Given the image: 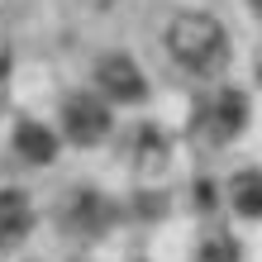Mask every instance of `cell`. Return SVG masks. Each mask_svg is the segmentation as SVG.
I'll return each mask as SVG.
<instances>
[{
  "mask_svg": "<svg viewBox=\"0 0 262 262\" xmlns=\"http://www.w3.org/2000/svg\"><path fill=\"white\" fill-rule=\"evenodd\" d=\"M167 53L177 57V67H186L191 76H220L229 62V34L214 14L186 10L167 24Z\"/></svg>",
  "mask_w": 262,
  "mask_h": 262,
  "instance_id": "obj_1",
  "label": "cell"
},
{
  "mask_svg": "<svg viewBox=\"0 0 262 262\" xmlns=\"http://www.w3.org/2000/svg\"><path fill=\"white\" fill-rule=\"evenodd\" d=\"M110 124H115V115L100 96H72L62 105V134L81 148H96L100 138H110Z\"/></svg>",
  "mask_w": 262,
  "mask_h": 262,
  "instance_id": "obj_2",
  "label": "cell"
},
{
  "mask_svg": "<svg viewBox=\"0 0 262 262\" xmlns=\"http://www.w3.org/2000/svg\"><path fill=\"white\" fill-rule=\"evenodd\" d=\"M96 86H100V100H119V105H138V100L148 96V76L138 72V62H134V57H124V53L100 57Z\"/></svg>",
  "mask_w": 262,
  "mask_h": 262,
  "instance_id": "obj_3",
  "label": "cell"
},
{
  "mask_svg": "<svg viewBox=\"0 0 262 262\" xmlns=\"http://www.w3.org/2000/svg\"><path fill=\"white\" fill-rule=\"evenodd\" d=\"M243 124H248V96L243 91H220V96L210 100L205 110V129L214 143H229V138H238Z\"/></svg>",
  "mask_w": 262,
  "mask_h": 262,
  "instance_id": "obj_4",
  "label": "cell"
},
{
  "mask_svg": "<svg viewBox=\"0 0 262 262\" xmlns=\"http://www.w3.org/2000/svg\"><path fill=\"white\" fill-rule=\"evenodd\" d=\"M34 229V205L24 191H0V243H19Z\"/></svg>",
  "mask_w": 262,
  "mask_h": 262,
  "instance_id": "obj_5",
  "label": "cell"
},
{
  "mask_svg": "<svg viewBox=\"0 0 262 262\" xmlns=\"http://www.w3.org/2000/svg\"><path fill=\"white\" fill-rule=\"evenodd\" d=\"M229 205L243 220H262V172L257 167H243V172L229 177Z\"/></svg>",
  "mask_w": 262,
  "mask_h": 262,
  "instance_id": "obj_6",
  "label": "cell"
},
{
  "mask_svg": "<svg viewBox=\"0 0 262 262\" xmlns=\"http://www.w3.org/2000/svg\"><path fill=\"white\" fill-rule=\"evenodd\" d=\"M115 220V210H110V200H100V195H72V205H67V224L72 229H81V234H100V229H110Z\"/></svg>",
  "mask_w": 262,
  "mask_h": 262,
  "instance_id": "obj_7",
  "label": "cell"
},
{
  "mask_svg": "<svg viewBox=\"0 0 262 262\" xmlns=\"http://www.w3.org/2000/svg\"><path fill=\"white\" fill-rule=\"evenodd\" d=\"M14 148H19L29 162H53L57 158V138L43 124H34V119H19V124H14Z\"/></svg>",
  "mask_w": 262,
  "mask_h": 262,
  "instance_id": "obj_8",
  "label": "cell"
},
{
  "mask_svg": "<svg viewBox=\"0 0 262 262\" xmlns=\"http://www.w3.org/2000/svg\"><path fill=\"white\" fill-rule=\"evenodd\" d=\"M200 262H238L234 238H205V248H200Z\"/></svg>",
  "mask_w": 262,
  "mask_h": 262,
  "instance_id": "obj_9",
  "label": "cell"
},
{
  "mask_svg": "<svg viewBox=\"0 0 262 262\" xmlns=\"http://www.w3.org/2000/svg\"><path fill=\"white\" fill-rule=\"evenodd\" d=\"M248 5H253V10H257V14H262V0H248Z\"/></svg>",
  "mask_w": 262,
  "mask_h": 262,
  "instance_id": "obj_10",
  "label": "cell"
}]
</instances>
